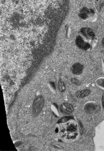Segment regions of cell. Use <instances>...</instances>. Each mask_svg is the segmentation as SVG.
I'll return each mask as SVG.
<instances>
[{"mask_svg":"<svg viewBox=\"0 0 104 151\" xmlns=\"http://www.w3.org/2000/svg\"><path fill=\"white\" fill-rule=\"evenodd\" d=\"M60 134L61 137L67 139H74L77 135V124L71 122L63 125L61 128Z\"/></svg>","mask_w":104,"mask_h":151,"instance_id":"1","label":"cell"},{"mask_svg":"<svg viewBox=\"0 0 104 151\" xmlns=\"http://www.w3.org/2000/svg\"><path fill=\"white\" fill-rule=\"evenodd\" d=\"M45 100L43 97L41 96L37 97L34 99L33 103V114L34 116L39 114L41 109L44 106Z\"/></svg>","mask_w":104,"mask_h":151,"instance_id":"2","label":"cell"},{"mask_svg":"<svg viewBox=\"0 0 104 151\" xmlns=\"http://www.w3.org/2000/svg\"><path fill=\"white\" fill-rule=\"evenodd\" d=\"M76 44L80 48L87 50L90 47V45L87 42L84 41L81 36H79L76 39Z\"/></svg>","mask_w":104,"mask_h":151,"instance_id":"3","label":"cell"},{"mask_svg":"<svg viewBox=\"0 0 104 151\" xmlns=\"http://www.w3.org/2000/svg\"><path fill=\"white\" fill-rule=\"evenodd\" d=\"M83 66L80 64H77L73 66V72L75 74H79L83 70Z\"/></svg>","mask_w":104,"mask_h":151,"instance_id":"4","label":"cell"},{"mask_svg":"<svg viewBox=\"0 0 104 151\" xmlns=\"http://www.w3.org/2000/svg\"><path fill=\"white\" fill-rule=\"evenodd\" d=\"M89 92L87 90H86V91H84L80 95V97H84L87 96V95L89 94Z\"/></svg>","mask_w":104,"mask_h":151,"instance_id":"5","label":"cell"},{"mask_svg":"<svg viewBox=\"0 0 104 151\" xmlns=\"http://www.w3.org/2000/svg\"><path fill=\"white\" fill-rule=\"evenodd\" d=\"M63 85H64V84L62 83H59V88L60 90H61V91H63L65 89V86H63Z\"/></svg>","mask_w":104,"mask_h":151,"instance_id":"6","label":"cell"}]
</instances>
